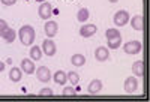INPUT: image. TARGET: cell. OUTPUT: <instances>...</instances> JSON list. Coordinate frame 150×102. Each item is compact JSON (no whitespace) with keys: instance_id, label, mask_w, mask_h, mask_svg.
<instances>
[{"instance_id":"6da1fadb","label":"cell","mask_w":150,"mask_h":102,"mask_svg":"<svg viewBox=\"0 0 150 102\" xmlns=\"http://www.w3.org/2000/svg\"><path fill=\"white\" fill-rule=\"evenodd\" d=\"M18 38H20V41L23 45H26V47H30L33 45V41H35V29L32 27V25L26 24V25H21L20 30H18Z\"/></svg>"},{"instance_id":"7a4b0ae2","label":"cell","mask_w":150,"mask_h":102,"mask_svg":"<svg viewBox=\"0 0 150 102\" xmlns=\"http://www.w3.org/2000/svg\"><path fill=\"white\" fill-rule=\"evenodd\" d=\"M141 50H143V45H141L140 41H129V42H126L123 45V51L126 54H131V56L141 53Z\"/></svg>"},{"instance_id":"3957f363","label":"cell","mask_w":150,"mask_h":102,"mask_svg":"<svg viewBox=\"0 0 150 102\" xmlns=\"http://www.w3.org/2000/svg\"><path fill=\"white\" fill-rule=\"evenodd\" d=\"M41 50H42V53H44L45 56H48V57H53V56L56 54V51H57L56 44H54V41L51 39V38H48V39H44Z\"/></svg>"},{"instance_id":"277c9868","label":"cell","mask_w":150,"mask_h":102,"mask_svg":"<svg viewBox=\"0 0 150 102\" xmlns=\"http://www.w3.org/2000/svg\"><path fill=\"white\" fill-rule=\"evenodd\" d=\"M112 21H114V24L117 25V27H122V25H126L128 21H129V12L128 11H119L116 12L114 18H112Z\"/></svg>"},{"instance_id":"5b68a950","label":"cell","mask_w":150,"mask_h":102,"mask_svg":"<svg viewBox=\"0 0 150 102\" xmlns=\"http://www.w3.org/2000/svg\"><path fill=\"white\" fill-rule=\"evenodd\" d=\"M38 12H39V17L42 20H48L50 17L53 15V5L48 3V2H42L39 5V9H38Z\"/></svg>"},{"instance_id":"8992f818","label":"cell","mask_w":150,"mask_h":102,"mask_svg":"<svg viewBox=\"0 0 150 102\" xmlns=\"http://www.w3.org/2000/svg\"><path fill=\"white\" fill-rule=\"evenodd\" d=\"M36 76L41 83H48L51 80V72H50V69L47 66H39L36 69Z\"/></svg>"},{"instance_id":"52a82bcc","label":"cell","mask_w":150,"mask_h":102,"mask_svg":"<svg viewBox=\"0 0 150 102\" xmlns=\"http://www.w3.org/2000/svg\"><path fill=\"white\" fill-rule=\"evenodd\" d=\"M137 89H138V80H137L135 76H128V78L125 80V92L134 93V92H137Z\"/></svg>"},{"instance_id":"ba28073f","label":"cell","mask_w":150,"mask_h":102,"mask_svg":"<svg viewBox=\"0 0 150 102\" xmlns=\"http://www.w3.org/2000/svg\"><path fill=\"white\" fill-rule=\"evenodd\" d=\"M108 57H110V50H108V48H105V47H98V48L95 50V59H96L98 62H105V60H108Z\"/></svg>"},{"instance_id":"9c48e42d","label":"cell","mask_w":150,"mask_h":102,"mask_svg":"<svg viewBox=\"0 0 150 102\" xmlns=\"http://www.w3.org/2000/svg\"><path fill=\"white\" fill-rule=\"evenodd\" d=\"M96 32H98V27H96L95 24H84L83 27L80 29V35H81L83 38H90V36H93Z\"/></svg>"},{"instance_id":"30bf717a","label":"cell","mask_w":150,"mask_h":102,"mask_svg":"<svg viewBox=\"0 0 150 102\" xmlns=\"http://www.w3.org/2000/svg\"><path fill=\"white\" fill-rule=\"evenodd\" d=\"M44 30H45V35L48 38H54L57 35V30H59V25L56 21H48L45 25H44Z\"/></svg>"},{"instance_id":"8fae6325","label":"cell","mask_w":150,"mask_h":102,"mask_svg":"<svg viewBox=\"0 0 150 102\" xmlns=\"http://www.w3.org/2000/svg\"><path fill=\"white\" fill-rule=\"evenodd\" d=\"M0 36H2V39H3L5 42H8V44H12V42L15 41V38H17V32H15L14 29L8 27V29H5L2 33H0Z\"/></svg>"},{"instance_id":"7c38bea8","label":"cell","mask_w":150,"mask_h":102,"mask_svg":"<svg viewBox=\"0 0 150 102\" xmlns=\"http://www.w3.org/2000/svg\"><path fill=\"white\" fill-rule=\"evenodd\" d=\"M21 71L26 72V74H29V75H32V74L36 71L33 60H32V59H23V60H21Z\"/></svg>"},{"instance_id":"4fadbf2b","label":"cell","mask_w":150,"mask_h":102,"mask_svg":"<svg viewBox=\"0 0 150 102\" xmlns=\"http://www.w3.org/2000/svg\"><path fill=\"white\" fill-rule=\"evenodd\" d=\"M102 87H104V84H102L101 80H92L90 84H89V87H87V90H89L90 95H95V93H99V92H101Z\"/></svg>"},{"instance_id":"5bb4252c","label":"cell","mask_w":150,"mask_h":102,"mask_svg":"<svg viewBox=\"0 0 150 102\" xmlns=\"http://www.w3.org/2000/svg\"><path fill=\"white\" fill-rule=\"evenodd\" d=\"M53 80L56 84H60V86H65L68 83V75L65 71H57L54 72V76H53Z\"/></svg>"},{"instance_id":"9a60e30c","label":"cell","mask_w":150,"mask_h":102,"mask_svg":"<svg viewBox=\"0 0 150 102\" xmlns=\"http://www.w3.org/2000/svg\"><path fill=\"white\" fill-rule=\"evenodd\" d=\"M131 25H132V29L135 30H143L144 27V20H143V15H135L131 18Z\"/></svg>"},{"instance_id":"2e32d148","label":"cell","mask_w":150,"mask_h":102,"mask_svg":"<svg viewBox=\"0 0 150 102\" xmlns=\"http://www.w3.org/2000/svg\"><path fill=\"white\" fill-rule=\"evenodd\" d=\"M132 72L135 74V76H143L144 75V62L143 60H137L132 65Z\"/></svg>"},{"instance_id":"e0dca14e","label":"cell","mask_w":150,"mask_h":102,"mask_svg":"<svg viewBox=\"0 0 150 102\" xmlns=\"http://www.w3.org/2000/svg\"><path fill=\"white\" fill-rule=\"evenodd\" d=\"M23 78V72H21V68H12L9 71V80L14 81V83H18L21 81Z\"/></svg>"},{"instance_id":"ac0fdd59","label":"cell","mask_w":150,"mask_h":102,"mask_svg":"<svg viewBox=\"0 0 150 102\" xmlns=\"http://www.w3.org/2000/svg\"><path fill=\"white\" fill-rule=\"evenodd\" d=\"M29 54H30V59L35 62V60H41V57H42V50H41V47H36V45H33L32 48H30V51H29Z\"/></svg>"},{"instance_id":"d6986e66","label":"cell","mask_w":150,"mask_h":102,"mask_svg":"<svg viewBox=\"0 0 150 102\" xmlns=\"http://www.w3.org/2000/svg\"><path fill=\"white\" fill-rule=\"evenodd\" d=\"M89 17H90V12H89V9H87V8L78 9V12H77V20H78L80 23H86L87 20H89Z\"/></svg>"},{"instance_id":"ffe728a7","label":"cell","mask_w":150,"mask_h":102,"mask_svg":"<svg viewBox=\"0 0 150 102\" xmlns=\"http://www.w3.org/2000/svg\"><path fill=\"white\" fill-rule=\"evenodd\" d=\"M71 63L74 66H83L84 63H86V57L83 54H74L71 57Z\"/></svg>"},{"instance_id":"44dd1931","label":"cell","mask_w":150,"mask_h":102,"mask_svg":"<svg viewBox=\"0 0 150 102\" xmlns=\"http://www.w3.org/2000/svg\"><path fill=\"white\" fill-rule=\"evenodd\" d=\"M120 45H122V36L114 38V39H110V41H108L107 48H108V50H117Z\"/></svg>"},{"instance_id":"7402d4cb","label":"cell","mask_w":150,"mask_h":102,"mask_svg":"<svg viewBox=\"0 0 150 102\" xmlns=\"http://www.w3.org/2000/svg\"><path fill=\"white\" fill-rule=\"evenodd\" d=\"M119 36H122V35H120V32L117 29H108L105 32V38H107L108 41L110 39H114V38H119Z\"/></svg>"},{"instance_id":"603a6c76","label":"cell","mask_w":150,"mask_h":102,"mask_svg":"<svg viewBox=\"0 0 150 102\" xmlns=\"http://www.w3.org/2000/svg\"><path fill=\"white\" fill-rule=\"evenodd\" d=\"M66 75H68V80H69L71 84H78V81H80V75H78L77 72L69 71V74H66Z\"/></svg>"},{"instance_id":"cb8c5ba5","label":"cell","mask_w":150,"mask_h":102,"mask_svg":"<svg viewBox=\"0 0 150 102\" xmlns=\"http://www.w3.org/2000/svg\"><path fill=\"white\" fill-rule=\"evenodd\" d=\"M63 95L65 96H75V95H77V90H75L74 87H71V86H66L63 89Z\"/></svg>"},{"instance_id":"d4e9b609","label":"cell","mask_w":150,"mask_h":102,"mask_svg":"<svg viewBox=\"0 0 150 102\" xmlns=\"http://www.w3.org/2000/svg\"><path fill=\"white\" fill-rule=\"evenodd\" d=\"M39 95L41 96H53V90L51 89H48V87H44L39 90Z\"/></svg>"},{"instance_id":"484cf974","label":"cell","mask_w":150,"mask_h":102,"mask_svg":"<svg viewBox=\"0 0 150 102\" xmlns=\"http://www.w3.org/2000/svg\"><path fill=\"white\" fill-rule=\"evenodd\" d=\"M9 27V25H8V23L3 20V18H0V33H2L5 29H8Z\"/></svg>"},{"instance_id":"4316f807","label":"cell","mask_w":150,"mask_h":102,"mask_svg":"<svg viewBox=\"0 0 150 102\" xmlns=\"http://www.w3.org/2000/svg\"><path fill=\"white\" fill-rule=\"evenodd\" d=\"M5 6H14L15 3H17V0H0Z\"/></svg>"},{"instance_id":"83f0119b","label":"cell","mask_w":150,"mask_h":102,"mask_svg":"<svg viewBox=\"0 0 150 102\" xmlns=\"http://www.w3.org/2000/svg\"><path fill=\"white\" fill-rule=\"evenodd\" d=\"M3 71H5V63L0 62V72H3Z\"/></svg>"},{"instance_id":"f1b7e54d","label":"cell","mask_w":150,"mask_h":102,"mask_svg":"<svg viewBox=\"0 0 150 102\" xmlns=\"http://www.w3.org/2000/svg\"><path fill=\"white\" fill-rule=\"evenodd\" d=\"M108 2H110V3H117L119 0H108Z\"/></svg>"},{"instance_id":"f546056e","label":"cell","mask_w":150,"mask_h":102,"mask_svg":"<svg viewBox=\"0 0 150 102\" xmlns=\"http://www.w3.org/2000/svg\"><path fill=\"white\" fill-rule=\"evenodd\" d=\"M35 2H39V3H42V2H45V0H35Z\"/></svg>"}]
</instances>
